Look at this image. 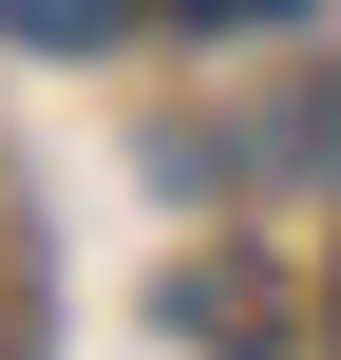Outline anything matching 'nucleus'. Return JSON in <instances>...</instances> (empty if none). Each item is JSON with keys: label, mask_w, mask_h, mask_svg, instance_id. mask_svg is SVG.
<instances>
[{"label": "nucleus", "mask_w": 341, "mask_h": 360, "mask_svg": "<svg viewBox=\"0 0 341 360\" xmlns=\"http://www.w3.org/2000/svg\"><path fill=\"white\" fill-rule=\"evenodd\" d=\"M171 19H228V38H247V19H304V0H171Z\"/></svg>", "instance_id": "nucleus-2"}, {"label": "nucleus", "mask_w": 341, "mask_h": 360, "mask_svg": "<svg viewBox=\"0 0 341 360\" xmlns=\"http://www.w3.org/2000/svg\"><path fill=\"white\" fill-rule=\"evenodd\" d=\"M114 19H133V0H0V38H38V57H95Z\"/></svg>", "instance_id": "nucleus-1"}]
</instances>
